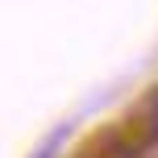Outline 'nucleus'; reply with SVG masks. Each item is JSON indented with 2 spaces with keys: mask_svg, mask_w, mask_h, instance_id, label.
I'll return each mask as SVG.
<instances>
[{
  "mask_svg": "<svg viewBox=\"0 0 158 158\" xmlns=\"http://www.w3.org/2000/svg\"><path fill=\"white\" fill-rule=\"evenodd\" d=\"M150 133L158 137V96H154V108H150Z\"/></svg>",
  "mask_w": 158,
  "mask_h": 158,
  "instance_id": "1",
  "label": "nucleus"
}]
</instances>
